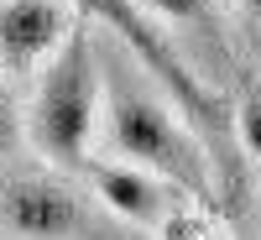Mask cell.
I'll return each mask as SVG.
<instances>
[{
	"instance_id": "3957f363",
	"label": "cell",
	"mask_w": 261,
	"mask_h": 240,
	"mask_svg": "<svg viewBox=\"0 0 261 240\" xmlns=\"http://www.w3.org/2000/svg\"><path fill=\"white\" fill-rule=\"evenodd\" d=\"M0 220L21 240H141V230L120 225L73 172L58 167H16L0 183Z\"/></svg>"
},
{
	"instance_id": "30bf717a",
	"label": "cell",
	"mask_w": 261,
	"mask_h": 240,
	"mask_svg": "<svg viewBox=\"0 0 261 240\" xmlns=\"http://www.w3.org/2000/svg\"><path fill=\"white\" fill-rule=\"evenodd\" d=\"M235 11H241L251 26H261V0H235Z\"/></svg>"
},
{
	"instance_id": "52a82bcc",
	"label": "cell",
	"mask_w": 261,
	"mask_h": 240,
	"mask_svg": "<svg viewBox=\"0 0 261 240\" xmlns=\"http://www.w3.org/2000/svg\"><path fill=\"white\" fill-rule=\"evenodd\" d=\"M235 141H241V151L261 157V89L235 104Z\"/></svg>"
},
{
	"instance_id": "9c48e42d",
	"label": "cell",
	"mask_w": 261,
	"mask_h": 240,
	"mask_svg": "<svg viewBox=\"0 0 261 240\" xmlns=\"http://www.w3.org/2000/svg\"><path fill=\"white\" fill-rule=\"evenodd\" d=\"M162 240H204V225H199V214H188L183 204L162 220Z\"/></svg>"
},
{
	"instance_id": "277c9868",
	"label": "cell",
	"mask_w": 261,
	"mask_h": 240,
	"mask_svg": "<svg viewBox=\"0 0 261 240\" xmlns=\"http://www.w3.org/2000/svg\"><path fill=\"white\" fill-rule=\"evenodd\" d=\"M79 21L73 0H0V73L37 78Z\"/></svg>"
},
{
	"instance_id": "5b68a950",
	"label": "cell",
	"mask_w": 261,
	"mask_h": 240,
	"mask_svg": "<svg viewBox=\"0 0 261 240\" xmlns=\"http://www.w3.org/2000/svg\"><path fill=\"white\" fill-rule=\"evenodd\" d=\"M79 178H84V188H89L120 225H130V230H151V225L162 230V220L178 209V193H172L162 178H151V172L130 167V162H115V157H89Z\"/></svg>"
},
{
	"instance_id": "6da1fadb",
	"label": "cell",
	"mask_w": 261,
	"mask_h": 240,
	"mask_svg": "<svg viewBox=\"0 0 261 240\" xmlns=\"http://www.w3.org/2000/svg\"><path fill=\"white\" fill-rule=\"evenodd\" d=\"M99 78H105V120H99L105 157L162 178L178 199H199V204L220 199L214 162L204 141L193 136V125L162 94V84L105 32H99Z\"/></svg>"
},
{
	"instance_id": "8992f818",
	"label": "cell",
	"mask_w": 261,
	"mask_h": 240,
	"mask_svg": "<svg viewBox=\"0 0 261 240\" xmlns=\"http://www.w3.org/2000/svg\"><path fill=\"white\" fill-rule=\"evenodd\" d=\"M136 6L172 37V47H178L193 68H199V63L225 68V58H230L225 0H136Z\"/></svg>"
},
{
	"instance_id": "7a4b0ae2",
	"label": "cell",
	"mask_w": 261,
	"mask_h": 240,
	"mask_svg": "<svg viewBox=\"0 0 261 240\" xmlns=\"http://www.w3.org/2000/svg\"><path fill=\"white\" fill-rule=\"evenodd\" d=\"M105 120V78H99V26L79 21L73 37L37 73L21 130L32 151L58 172H84L94 157V136Z\"/></svg>"
},
{
	"instance_id": "ba28073f",
	"label": "cell",
	"mask_w": 261,
	"mask_h": 240,
	"mask_svg": "<svg viewBox=\"0 0 261 240\" xmlns=\"http://www.w3.org/2000/svg\"><path fill=\"white\" fill-rule=\"evenodd\" d=\"M27 136L21 130V110H16V99H11V78L0 73V157H11V146Z\"/></svg>"
}]
</instances>
